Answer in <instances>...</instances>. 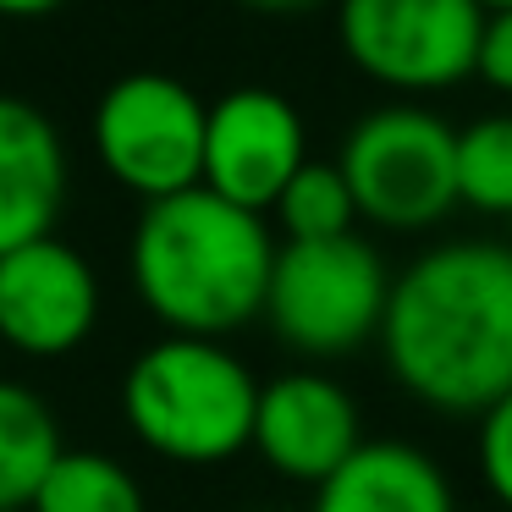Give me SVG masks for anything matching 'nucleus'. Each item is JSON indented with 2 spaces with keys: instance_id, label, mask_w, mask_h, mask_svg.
<instances>
[{
  "instance_id": "obj_3",
  "label": "nucleus",
  "mask_w": 512,
  "mask_h": 512,
  "mask_svg": "<svg viewBox=\"0 0 512 512\" xmlns=\"http://www.w3.org/2000/svg\"><path fill=\"white\" fill-rule=\"evenodd\" d=\"M259 380L226 342L160 336L127 364L122 419L155 457L182 468L232 463L254 446Z\"/></svg>"
},
{
  "instance_id": "obj_9",
  "label": "nucleus",
  "mask_w": 512,
  "mask_h": 512,
  "mask_svg": "<svg viewBox=\"0 0 512 512\" xmlns=\"http://www.w3.org/2000/svg\"><path fill=\"white\" fill-rule=\"evenodd\" d=\"M100 325V276L67 237L0 254V342L23 358H67Z\"/></svg>"
},
{
  "instance_id": "obj_19",
  "label": "nucleus",
  "mask_w": 512,
  "mask_h": 512,
  "mask_svg": "<svg viewBox=\"0 0 512 512\" xmlns=\"http://www.w3.org/2000/svg\"><path fill=\"white\" fill-rule=\"evenodd\" d=\"M56 6H67V0H0V17H45Z\"/></svg>"
},
{
  "instance_id": "obj_11",
  "label": "nucleus",
  "mask_w": 512,
  "mask_h": 512,
  "mask_svg": "<svg viewBox=\"0 0 512 512\" xmlns=\"http://www.w3.org/2000/svg\"><path fill=\"white\" fill-rule=\"evenodd\" d=\"M67 204V144L23 94H0V254L56 237Z\"/></svg>"
},
{
  "instance_id": "obj_8",
  "label": "nucleus",
  "mask_w": 512,
  "mask_h": 512,
  "mask_svg": "<svg viewBox=\"0 0 512 512\" xmlns=\"http://www.w3.org/2000/svg\"><path fill=\"white\" fill-rule=\"evenodd\" d=\"M309 166V133L287 94L232 89L210 105L204 122V188L243 210H276L281 188Z\"/></svg>"
},
{
  "instance_id": "obj_4",
  "label": "nucleus",
  "mask_w": 512,
  "mask_h": 512,
  "mask_svg": "<svg viewBox=\"0 0 512 512\" xmlns=\"http://www.w3.org/2000/svg\"><path fill=\"white\" fill-rule=\"evenodd\" d=\"M391 270L358 232L331 243H281L265 292V320L281 347L303 358H347L380 342Z\"/></svg>"
},
{
  "instance_id": "obj_20",
  "label": "nucleus",
  "mask_w": 512,
  "mask_h": 512,
  "mask_svg": "<svg viewBox=\"0 0 512 512\" xmlns=\"http://www.w3.org/2000/svg\"><path fill=\"white\" fill-rule=\"evenodd\" d=\"M254 12H303V6H320V0H243Z\"/></svg>"
},
{
  "instance_id": "obj_2",
  "label": "nucleus",
  "mask_w": 512,
  "mask_h": 512,
  "mask_svg": "<svg viewBox=\"0 0 512 512\" xmlns=\"http://www.w3.org/2000/svg\"><path fill=\"white\" fill-rule=\"evenodd\" d=\"M276 232L265 215L221 199L199 182L188 193L144 204L127 243L133 292L166 336H210L265 320V292L276 270Z\"/></svg>"
},
{
  "instance_id": "obj_5",
  "label": "nucleus",
  "mask_w": 512,
  "mask_h": 512,
  "mask_svg": "<svg viewBox=\"0 0 512 512\" xmlns=\"http://www.w3.org/2000/svg\"><path fill=\"white\" fill-rule=\"evenodd\" d=\"M342 166L358 221L386 232H424L457 210V127L424 105H380L342 138Z\"/></svg>"
},
{
  "instance_id": "obj_18",
  "label": "nucleus",
  "mask_w": 512,
  "mask_h": 512,
  "mask_svg": "<svg viewBox=\"0 0 512 512\" xmlns=\"http://www.w3.org/2000/svg\"><path fill=\"white\" fill-rule=\"evenodd\" d=\"M474 72L496 94H512V12H485V39H479Z\"/></svg>"
},
{
  "instance_id": "obj_7",
  "label": "nucleus",
  "mask_w": 512,
  "mask_h": 512,
  "mask_svg": "<svg viewBox=\"0 0 512 512\" xmlns=\"http://www.w3.org/2000/svg\"><path fill=\"white\" fill-rule=\"evenodd\" d=\"M336 34L364 78L397 94H441L479 67V0H336Z\"/></svg>"
},
{
  "instance_id": "obj_6",
  "label": "nucleus",
  "mask_w": 512,
  "mask_h": 512,
  "mask_svg": "<svg viewBox=\"0 0 512 512\" xmlns=\"http://www.w3.org/2000/svg\"><path fill=\"white\" fill-rule=\"evenodd\" d=\"M210 105L171 72H127L94 105V155L116 188L144 204L204 182Z\"/></svg>"
},
{
  "instance_id": "obj_15",
  "label": "nucleus",
  "mask_w": 512,
  "mask_h": 512,
  "mask_svg": "<svg viewBox=\"0 0 512 512\" xmlns=\"http://www.w3.org/2000/svg\"><path fill=\"white\" fill-rule=\"evenodd\" d=\"M276 226L287 243H331L358 226V204L336 160H309L276 199Z\"/></svg>"
},
{
  "instance_id": "obj_21",
  "label": "nucleus",
  "mask_w": 512,
  "mask_h": 512,
  "mask_svg": "<svg viewBox=\"0 0 512 512\" xmlns=\"http://www.w3.org/2000/svg\"><path fill=\"white\" fill-rule=\"evenodd\" d=\"M485 12H512V0H479Z\"/></svg>"
},
{
  "instance_id": "obj_1",
  "label": "nucleus",
  "mask_w": 512,
  "mask_h": 512,
  "mask_svg": "<svg viewBox=\"0 0 512 512\" xmlns=\"http://www.w3.org/2000/svg\"><path fill=\"white\" fill-rule=\"evenodd\" d=\"M380 358L413 402L485 419L512 397V248L485 237L435 243L391 276Z\"/></svg>"
},
{
  "instance_id": "obj_13",
  "label": "nucleus",
  "mask_w": 512,
  "mask_h": 512,
  "mask_svg": "<svg viewBox=\"0 0 512 512\" xmlns=\"http://www.w3.org/2000/svg\"><path fill=\"white\" fill-rule=\"evenodd\" d=\"M67 452L61 424L50 402L34 386L0 375V512L6 507H34L45 474Z\"/></svg>"
},
{
  "instance_id": "obj_10",
  "label": "nucleus",
  "mask_w": 512,
  "mask_h": 512,
  "mask_svg": "<svg viewBox=\"0 0 512 512\" xmlns=\"http://www.w3.org/2000/svg\"><path fill=\"white\" fill-rule=\"evenodd\" d=\"M364 446V419L342 380L325 369H287L259 386L254 452L292 485L320 490Z\"/></svg>"
},
{
  "instance_id": "obj_12",
  "label": "nucleus",
  "mask_w": 512,
  "mask_h": 512,
  "mask_svg": "<svg viewBox=\"0 0 512 512\" xmlns=\"http://www.w3.org/2000/svg\"><path fill=\"white\" fill-rule=\"evenodd\" d=\"M309 512H457V490L413 441H364L314 490Z\"/></svg>"
},
{
  "instance_id": "obj_16",
  "label": "nucleus",
  "mask_w": 512,
  "mask_h": 512,
  "mask_svg": "<svg viewBox=\"0 0 512 512\" xmlns=\"http://www.w3.org/2000/svg\"><path fill=\"white\" fill-rule=\"evenodd\" d=\"M457 204L512 215V116H479L457 133Z\"/></svg>"
},
{
  "instance_id": "obj_22",
  "label": "nucleus",
  "mask_w": 512,
  "mask_h": 512,
  "mask_svg": "<svg viewBox=\"0 0 512 512\" xmlns=\"http://www.w3.org/2000/svg\"><path fill=\"white\" fill-rule=\"evenodd\" d=\"M6 512H34V507H6Z\"/></svg>"
},
{
  "instance_id": "obj_17",
  "label": "nucleus",
  "mask_w": 512,
  "mask_h": 512,
  "mask_svg": "<svg viewBox=\"0 0 512 512\" xmlns=\"http://www.w3.org/2000/svg\"><path fill=\"white\" fill-rule=\"evenodd\" d=\"M479 479L485 490L512 512V397H501L496 408L479 419Z\"/></svg>"
},
{
  "instance_id": "obj_14",
  "label": "nucleus",
  "mask_w": 512,
  "mask_h": 512,
  "mask_svg": "<svg viewBox=\"0 0 512 512\" xmlns=\"http://www.w3.org/2000/svg\"><path fill=\"white\" fill-rule=\"evenodd\" d=\"M34 512H149L138 474L111 452L67 446L34 496Z\"/></svg>"
}]
</instances>
